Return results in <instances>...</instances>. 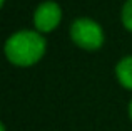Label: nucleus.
I'll return each instance as SVG.
<instances>
[{"mask_svg": "<svg viewBox=\"0 0 132 131\" xmlns=\"http://www.w3.org/2000/svg\"><path fill=\"white\" fill-rule=\"evenodd\" d=\"M45 37L39 30L22 29L5 40V56L9 62L20 67H29L37 64L45 54Z\"/></svg>", "mask_w": 132, "mask_h": 131, "instance_id": "obj_1", "label": "nucleus"}, {"mask_svg": "<svg viewBox=\"0 0 132 131\" xmlns=\"http://www.w3.org/2000/svg\"><path fill=\"white\" fill-rule=\"evenodd\" d=\"M70 39L80 49L97 50L104 44V30L95 20L89 17H79L70 24Z\"/></svg>", "mask_w": 132, "mask_h": 131, "instance_id": "obj_2", "label": "nucleus"}, {"mask_svg": "<svg viewBox=\"0 0 132 131\" xmlns=\"http://www.w3.org/2000/svg\"><path fill=\"white\" fill-rule=\"evenodd\" d=\"M60 19L62 9L54 0H45V2L39 3L34 12V25H35V30H39L40 34L52 32L60 24Z\"/></svg>", "mask_w": 132, "mask_h": 131, "instance_id": "obj_3", "label": "nucleus"}, {"mask_svg": "<svg viewBox=\"0 0 132 131\" xmlns=\"http://www.w3.org/2000/svg\"><path fill=\"white\" fill-rule=\"evenodd\" d=\"M116 77L127 91H132V56H126L116 64Z\"/></svg>", "mask_w": 132, "mask_h": 131, "instance_id": "obj_4", "label": "nucleus"}, {"mask_svg": "<svg viewBox=\"0 0 132 131\" xmlns=\"http://www.w3.org/2000/svg\"><path fill=\"white\" fill-rule=\"evenodd\" d=\"M120 20H122L124 27L129 32H132V0H126L120 10Z\"/></svg>", "mask_w": 132, "mask_h": 131, "instance_id": "obj_5", "label": "nucleus"}, {"mask_svg": "<svg viewBox=\"0 0 132 131\" xmlns=\"http://www.w3.org/2000/svg\"><path fill=\"white\" fill-rule=\"evenodd\" d=\"M127 113H129V119L132 121V98H130V101H129V106H127Z\"/></svg>", "mask_w": 132, "mask_h": 131, "instance_id": "obj_6", "label": "nucleus"}, {"mask_svg": "<svg viewBox=\"0 0 132 131\" xmlns=\"http://www.w3.org/2000/svg\"><path fill=\"white\" fill-rule=\"evenodd\" d=\"M0 131H7V126H5V123H2V125H0Z\"/></svg>", "mask_w": 132, "mask_h": 131, "instance_id": "obj_7", "label": "nucleus"}, {"mask_svg": "<svg viewBox=\"0 0 132 131\" xmlns=\"http://www.w3.org/2000/svg\"><path fill=\"white\" fill-rule=\"evenodd\" d=\"M3 3H5V0H0V5H3Z\"/></svg>", "mask_w": 132, "mask_h": 131, "instance_id": "obj_8", "label": "nucleus"}]
</instances>
